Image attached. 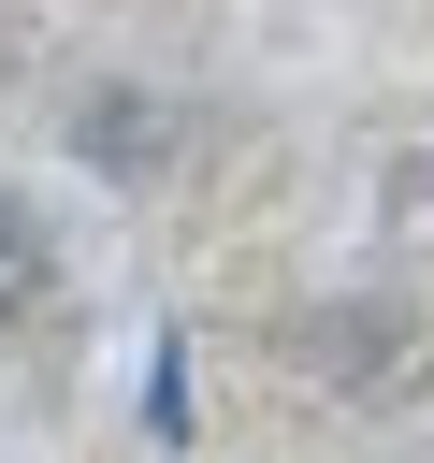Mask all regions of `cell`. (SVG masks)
I'll use <instances>...</instances> for the list:
<instances>
[{
    "label": "cell",
    "mask_w": 434,
    "mask_h": 463,
    "mask_svg": "<svg viewBox=\"0 0 434 463\" xmlns=\"http://www.w3.org/2000/svg\"><path fill=\"white\" fill-rule=\"evenodd\" d=\"M29 304H43V217L0 188V318H29Z\"/></svg>",
    "instance_id": "cell-1"
}]
</instances>
